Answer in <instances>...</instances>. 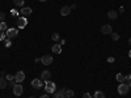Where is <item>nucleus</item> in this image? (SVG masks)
Wrapping results in <instances>:
<instances>
[{
  "instance_id": "nucleus-31",
  "label": "nucleus",
  "mask_w": 131,
  "mask_h": 98,
  "mask_svg": "<svg viewBox=\"0 0 131 98\" xmlns=\"http://www.w3.org/2000/svg\"><path fill=\"white\" fill-rule=\"evenodd\" d=\"M125 80H131V75H127V76H125Z\"/></svg>"
},
{
  "instance_id": "nucleus-1",
  "label": "nucleus",
  "mask_w": 131,
  "mask_h": 98,
  "mask_svg": "<svg viewBox=\"0 0 131 98\" xmlns=\"http://www.w3.org/2000/svg\"><path fill=\"white\" fill-rule=\"evenodd\" d=\"M128 90H130L128 84L119 82V85H118V93H119V94H121V95H125V94H127V93H128Z\"/></svg>"
},
{
  "instance_id": "nucleus-30",
  "label": "nucleus",
  "mask_w": 131,
  "mask_h": 98,
  "mask_svg": "<svg viewBox=\"0 0 131 98\" xmlns=\"http://www.w3.org/2000/svg\"><path fill=\"white\" fill-rule=\"evenodd\" d=\"M10 13H12V16H17V15H18V13H17V10H12Z\"/></svg>"
},
{
  "instance_id": "nucleus-25",
  "label": "nucleus",
  "mask_w": 131,
  "mask_h": 98,
  "mask_svg": "<svg viewBox=\"0 0 131 98\" xmlns=\"http://www.w3.org/2000/svg\"><path fill=\"white\" fill-rule=\"evenodd\" d=\"M5 38H7V34H5V33H0V41H5Z\"/></svg>"
},
{
  "instance_id": "nucleus-6",
  "label": "nucleus",
  "mask_w": 131,
  "mask_h": 98,
  "mask_svg": "<svg viewBox=\"0 0 131 98\" xmlns=\"http://www.w3.org/2000/svg\"><path fill=\"white\" fill-rule=\"evenodd\" d=\"M30 84H31V86H33L34 89H41L42 85H43V81H42L41 79H33Z\"/></svg>"
},
{
  "instance_id": "nucleus-14",
  "label": "nucleus",
  "mask_w": 131,
  "mask_h": 98,
  "mask_svg": "<svg viewBox=\"0 0 131 98\" xmlns=\"http://www.w3.org/2000/svg\"><path fill=\"white\" fill-rule=\"evenodd\" d=\"M51 51L54 54H60L62 52V46L59 45V43H54V46L51 47Z\"/></svg>"
},
{
  "instance_id": "nucleus-2",
  "label": "nucleus",
  "mask_w": 131,
  "mask_h": 98,
  "mask_svg": "<svg viewBox=\"0 0 131 98\" xmlns=\"http://www.w3.org/2000/svg\"><path fill=\"white\" fill-rule=\"evenodd\" d=\"M55 89H57V86H55V84H54L52 81H47V82H46V85H45V90H46L49 94L55 93Z\"/></svg>"
},
{
  "instance_id": "nucleus-32",
  "label": "nucleus",
  "mask_w": 131,
  "mask_h": 98,
  "mask_svg": "<svg viewBox=\"0 0 131 98\" xmlns=\"http://www.w3.org/2000/svg\"><path fill=\"white\" fill-rule=\"evenodd\" d=\"M39 98H49V95H47V94H43V95H41Z\"/></svg>"
},
{
  "instance_id": "nucleus-35",
  "label": "nucleus",
  "mask_w": 131,
  "mask_h": 98,
  "mask_svg": "<svg viewBox=\"0 0 131 98\" xmlns=\"http://www.w3.org/2000/svg\"><path fill=\"white\" fill-rule=\"evenodd\" d=\"M128 56L131 58V50H130V52H128Z\"/></svg>"
},
{
  "instance_id": "nucleus-7",
  "label": "nucleus",
  "mask_w": 131,
  "mask_h": 98,
  "mask_svg": "<svg viewBox=\"0 0 131 98\" xmlns=\"http://www.w3.org/2000/svg\"><path fill=\"white\" fill-rule=\"evenodd\" d=\"M28 25V20L24 17V16H20L18 18H17V26L18 28H25Z\"/></svg>"
},
{
  "instance_id": "nucleus-16",
  "label": "nucleus",
  "mask_w": 131,
  "mask_h": 98,
  "mask_svg": "<svg viewBox=\"0 0 131 98\" xmlns=\"http://www.w3.org/2000/svg\"><path fill=\"white\" fill-rule=\"evenodd\" d=\"M7 85H8L7 79H4V77H0V89H5V88H7Z\"/></svg>"
},
{
  "instance_id": "nucleus-19",
  "label": "nucleus",
  "mask_w": 131,
  "mask_h": 98,
  "mask_svg": "<svg viewBox=\"0 0 131 98\" xmlns=\"http://www.w3.org/2000/svg\"><path fill=\"white\" fill-rule=\"evenodd\" d=\"M51 39L55 42V43H58L59 42V39H60V35H59V33H52V35H51Z\"/></svg>"
},
{
  "instance_id": "nucleus-21",
  "label": "nucleus",
  "mask_w": 131,
  "mask_h": 98,
  "mask_svg": "<svg viewBox=\"0 0 131 98\" xmlns=\"http://www.w3.org/2000/svg\"><path fill=\"white\" fill-rule=\"evenodd\" d=\"M73 95H75L73 90H71V89H67V90H66V97H67V98H72Z\"/></svg>"
},
{
  "instance_id": "nucleus-5",
  "label": "nucleus",
  "mask_w": 131,
  "mask_h": 98,
  "mask_svg": "<svg viewBox=\"0 0 131 98\" xmlns=\"http://www.w3.org/2000/svg\"><path fill=\"white\" fill-rule=\"evenodd\" d=\"M24 93V88H23V85L21 84H15V86H13V94L15 95H21Z\"/></svg>"
},
{
  "instance_id": "nucleus-12",
  "label": "nucleus",
  "mask_w": 131,
  "mask_h": 98,
  "mask_svg": "<svg viewBox=\"0 0 131 98\" xmlns=\"http://www.w3.org/2000/svg\"><path fill=\"white\" fill-rule=\"evenodd\" d=\"M70 12H71V7H68V5H64V7L60 8V15L62 16H68Z\"/></svg>"
},
{
  "instance_id": "nucleus-39",
  "label": "nucleus",
  "mask_w": 131,
  "mask_h": 98,
  "mask_svg": "<svg viewBox=\"0 0 131 98\" xmlns=\"http://www.w3.org/2000/svg\"><path fill=\"white\" fill-rule=\"evenodd\" d=\"M29 98H34V97H29Z\"/></svg>"
},
{
  "instance_id": "nucleus-36",
  "label": "nucleus",
  "mask_w": 131,
  "mask_h": 98,
  "mask_svg": "<svg viewBox=\"0 0 131 98\" xmlns=\"http://www.w3.org/2000/svg\"><path fill=\"white\" fill-rule=\"evenodd\" d=\"M128 86H130V88H131V81H130V82H128Z\"/></svg>"
},
{
  "instance_id": "nucleus-4",
  "label": "nucleus",
  "mask_w": 131,
  "mask_h": 98,
  "mask_svg": "<svg viewBox=\"0 0 131 98\" xmlns=\"http://www.w3.org/2000/svg\"><path fill=\"white\" fill-rule=\"evenodd\" d=\"M24 80H25V73H24L23 71L16 72V75H15V81H16L17 84H21Z\"/></svg>"
},
{
  "instance_id": "nucleus-11",
  "label": "nucleus",
  "mask_w": 131,
  "mask_h": 98,
  "mask_svg": "<svg viewBox=\"0 0 131 98\" xmlns=\"http://www.w3.org/2000/svg\"><path fill=\"white\" fill-rule=\"evenodd\" d=\"M31 12H33V10H31V8H29V7H23V8H21V10H20L21 16H24V17L31 15Z\"/></svg>"
},
{
  "instance_id": "nucleus-28",
  "label": "nucleus",
  "mask_w": 131,
  "mask_h": 98,
  "mask_svg": "<svg viewBox=\"0 0 131 98\" xmlns=\"http://www.w3.org/2000/svg\"><path fill=\"white\" fill-rule=\"evenodd\" d=\"M83 98H92V95L89 93H85V94H83Z\"/></svg>"
},
{
  "instance_id": "nucleus-18",
  "label": "nucleus",
  "mask_w": 131,
  "mask_h": 98,
  "mask_svg": "<svg viewBox=\"0 0 131 98\" xmlns=\"http://www.w3.org/2000/svg\"><path fill=\"white\" fill-rule=\"evenodd\" d=\"M13 4H15L16 7H18V8H23L24 4H25V0H15Z\"/></svg>"
},
{
  "instance_id": "nucleus-20",
  "label": "nucleus",
  "mask_w": 131,
  "mask_h": 98,
  "mask_svg": "<svg viewBox=\"0 0 131 98\" xmlns=\"http://www.w3.org/2000/svg\"><path fill=\"white\" fill-rule=\"evenodd\" d=\"M94 98H106V97H105L104 92H101V90H97V92L94 93Z\"/></svg>"
},
{
  "instance_id": "nucleus-29",
  "label": "nucleus",
  "mask_w": 131,
  "mask_h": 98,
  "mask_svg": "<svg viewBox=\"0 0 131 98\" xmlns=\"http://www.w3.org/2000/svg\"><path fill=\"white\" fill-rule=\"evenodd\" d=\"M125 12V7H119V13H123Z\"/></svg>"
},
{
  "instance_id": "nucleus-38",
  "label": "nucleus",
  "mask_w": 131,
  "mask_h": 98,
  "mask_svg": "<svg viewBox=\"0 0 131 98\" xmlns=\"http://www.w3.org/2000/svg\"><path fill=\"white\" fill-rule=\"evenodd\" d=\"M128 42H130V45H131V39H130V41H128Z\"/></svg>"
},
{
  "instance_id": "nucleus-17",
  "label": "nucleus",
  "mask_w": 131,
  "mask_h": 98,
  "mask_svg": "<svg viewBox=\"0 0 131 98\" xmlns=\"http://www.w3.org/2000/svg\"><path fill=\"white\" fill-rule=\"evenodd\" d=\"M7 29H8V25H7V22H5V21H2V22H0V33L7 31Z\"/></svg>"
},
{
  "instance_id": "nucleus-34",
  "label": "nucleus",
  "mask_w": 131,
  "mask_h": 98,
  "mask_svg": "<svg viewBox=\"0 0 131 98\" xmlns=\"http://www.w3.org/2000/svg\"><path fill=\"white\" fill-rule=\"evenodd\" d=\"M39 2H42V3H43V2H49V0H39Z\"/></svg>"
},
{
  "instance_id": "nucleus-33",
  "label": "nucleus",
  "mask_w": 131,
  "mask_h": 98,
  "mask_svg": "<svg viewBox=\"0 0 131 98\" xmlns=\"http://www.w3.org/2000/svg\"><path fill=\"white\" fill-rule=\"evenodd\" d=\"M64 43H66V39H62V41H60V46L64 45Z\"/></svg>"
},
{
  "instance_id": "nucleus-27",
  "label": "nucleus",
  "mask_w": 131,
  "mask_h": 98,
  "mask_svg": "<svg viewBox=\"0 0 131 98\" xmlns=\"http://www.w3.org/2000/svg\"><path fill=\"white\" fill-rule=\"evenodd\" d=\"M114 60H115V59H114L113 56H110V58H107V63H114Z\"/></svg>"
},
{
  "instance_id": "nucleus-9",
  "label": "nucleus",
  "mask_w": 131,
  "mask_h": 98,
  "mask_svg": "<svg viewBox=\"0 0 131 98\" xmlns=\"http://www.w3.org/2000/svg\"><path fill=\"white\" fill-rule=\"evenodd\" d=\"M51 79V72L50 71H42L41 73V80L42 81H49Z\"/></svg>"
},
{
  "instance_id": "nucleus-15",
  "label": "nucleus",
  "mask_w": 131,
  "mask_h": 98,
  "mask_svg": "<svg viewBox=\"0 0 131 98\" xmlns=\"http://www.w3.org/2000/svg\"><path fill=\"white\" fill-rule=\"evenodd\" d=\"M63 95H66V89H59L58 92L54 93V98H62Z\"/></svg>"
},
{
  "instance_id": "nucleus-24",
  "label": "nucleus",
  "mask_w": 131,
  "mask_h": 98,
  "mask_svg": "<svg viewBox=\"0 0 131 98\" xmlns=\"http://www.w3.org/2000/svg\"><path fill=\"white\" fill-rule=\"evenodd\" d=\"M5 79H7V81H12V80H15V76L13 75H7Z\"/></svg>"
},
{
  "instance_id": "nucleus-10",
  "label": "nucleus",
  "mask_w": 131,
  "mask_h": 98,
  "mask_svg": "<svg viewBox=\"0 0 131 98\" xmlns=\"http://www.w3.org/2000/svg\"><path fill=\"white\" fill-rule=\"evenodd\" d=\"M101 33L102 34H112L113 33V28H112V25H104L102 28H101Z\"/></svg>"
},
{
  "instance_id": "nucleus-26",
  "label": "nucleus",
  "mask_w": 131,
  "mask_h": 98,
  "mask_svg": "<svg viewBox=\"0 0 131 98\" xmlns=\"http://www.w3.org/2000/svg\"><path fill=\"white\" fill-rule=\"evenodd\" d=\"M4 20H5V13L0 12V21H4Z\"/></svg>"
},
{
  "instance_id": "nucleus-22",
  "label": "nucleus",
  "mask_w": 131,
  "mask_h": 98,
  "mask_svg": "<svg viewBox=\"0 0 131 98\" xmlns=\"http://www.w3.org/2000/svg\"><path fill=\"white\" fill-rule=\"evenodd\" d=\"M115 79H117V81H119V82H123V81H125V76H123L122 73H118V75L115 76Z\"/></svg>"
},
{
  "instance_id": "nucleus-37",
  "label": "nucleus",
  "mask_w": 131,
  "mask_h": 98,
  "mask_svg": "<svg viewBox=\"0 0 131 98\" xmlns=\"http://www.w3.org/2000/svg\"><path fill=\"white\" fill-rule=\"evenodd\" d=\"M62 98H67V97H66V95H63V97H62Z\"/></svg>"
},
{
  "instance_id": "nucleus-13",
  "label": "nucleus",
  "mask_w": 131,
  "mask_h": 98,
  "mask_svg": "<svg viewBox=\"0 0 131 98\" xmlns=\"http://www.w3.org/2000/svg\"><path fill=\"white\" fill-rule=\"evenodd\" d=\"M107 18H110V20H117L118 18V12L117 10H109L107 12Z\"/></svg>"
},
{
  "instance_id": "nucleus-3",
  "label": "nucleus",
  "mask_w": 131,
  "mask_h": 98,
  "mask_svg": "<svg viewBox=\"0 0 131 98\" xmlns=\"http://www.w3.org/2000/svg\"><path fill=\"white\" fill-rule=\"evenodd\" d=\"M7 38L8 39H13L17 34H18V29H15V28H10V29H7Z\"/></svg>"
},
{
  "instance_id": "nucleus-23",
  "label": "nucleus",
  "mask_w": 131,
  "mask_h": 98,
  "mask_svg": "<svg viewBox=\"0 0 131 98\" xmlns=\"http://www.w3.org/2000/svg\"><path fill=\"white\" fill-rule=\"evenodd\" d=\"M110 35H112V39H113V41H118V39H119V34H118V33H114V31H113Z\"/></svg>"
},
{
  "instance_id": "nucleus-8",
  "label": "nucleus",
  "mask_w": 131,
  "mask_h": 98,
  "mask_svg": "<svg viewBox=\"0 0 131 98\" xmlns=\"http://www.w3.org/2000/svg\"><path fill=\"white\" fill-rule=\"evenodd\" d=\"M41 62L45 64V65H50V64L52 63V56H51V55H43V56L41 58Z\"/></svg>"
}]
</instances>
